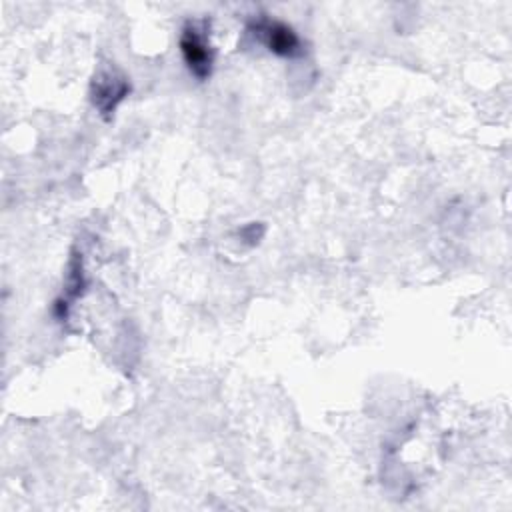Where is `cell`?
<instances>
[{"label":"cell","instance_id":"6da1fadb","mask_svg":"<svg viewBox=\"0 0 512 512\" xmlns=\"http://www.w3.org/2000/svg\"><path fill=\"white\" fill-rule=\"evenodd\" d=\"M180 54L192 76L198 80H206L212 74L214 66V50L208 42V34L204 24L186 22L180 34Z\"/></svg>","mask_w":512,"mask_h":512},{"label":"cell","instance_id":"7a4b0ae2","mask_svg":"<svg viewBox=\"0 0 512 512\" xmlns=\"http://www.w3.org/2000/svg\"><path fill=\"white\" fill-rule=\"evenodd\" d=\"M250 30L262 40V44L276 56L282 58H296L302 54V44L298 34L294 32L292 26L280 22V20H270V18H260L250 24Z\"/></svg>","mask_w":512,"mask_h":512},{"label":"cell","instance_id":"3957f363","mask_svg":"<svg viewBox=\"0 0 512 512\" xmlns=\"http://www.w3.org/2000/svg\"><path fill=\"white\" fill-rule=\"evenodd\" d=\"M128 92H130L128 78L114 68L100 70L94 76L92 88H90L92 104L100 110L104 118H110L114 114L116 106L128 96Z\"/></svg>","mask_w":512,"mask_h":512},{"label":"cell","instance_id":"277c9868","mask_svg":"<svg viewBox=\"0 0 512 512\" xmlns=\"http://www.w3.org/2000/svg\"><path fill=\"white\" fill-rule=\"evenodd\" d=\"M260 236H262V234H256V224H250L248 228H244V230H242V238H244V240H250L252 244H254V242H258V238H260Z\"/></svg>","mask_w":512,"mask_h":512}]
</instances>
